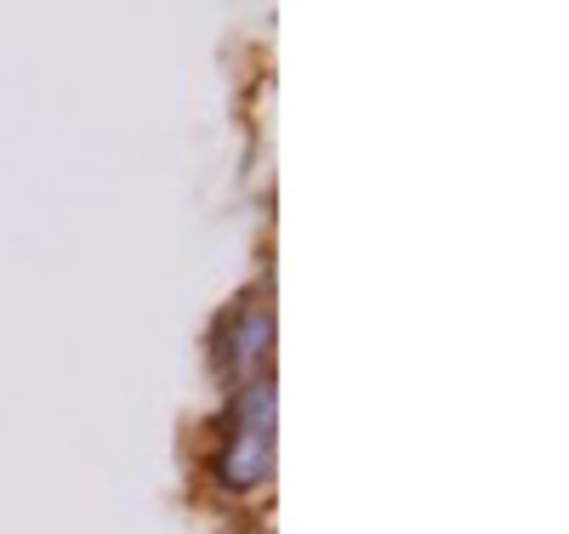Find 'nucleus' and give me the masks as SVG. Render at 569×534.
Wrapping results in <instances>:
<instances>
[{
  "label": "nucleus",
  "instance_id": "nucleus-1",
  "mask_svg": "<svg viewBox=\"0 0 569 534\" xmlns=\"http://www.w3.org/2000/svg\"><path fill=\"white\" fill-rule=\"evenodd\" d=\"M206 477L222 495H257L273 477V375L228 386L222 432L206 461Z\"/></svg>",
  "mask_w": 569,
  "mask_h": 534
},
{
  "label": "nucleus",
  "instance_id": "nucleus-2",
  "mask_svg": "<svg viewBox=\"0 0 569 534\" xmlns=\"http://www.w3.org/2000/svg\"><path fill=\"white\" fill-rule=\"evenodd\" d=\"M268 359H273V308L257 290H246L211 330V370L222 375V386H240L268 375Z\"/></svg>",
  "mask_w": 569,
  "mask_h": 534
}]
</instances>
